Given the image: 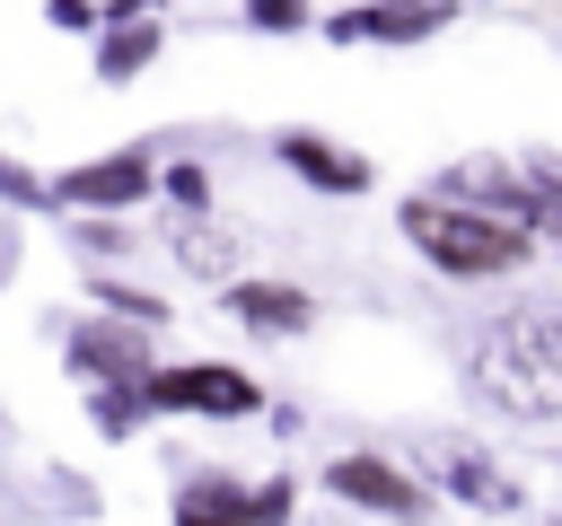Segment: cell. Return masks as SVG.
Wrapping results in <instances>:
<instances>
[{"label":"cell","instance_id":"obj_1","mask_svg":"<svg viewBox=\"0 0 562 526\" xmlns=\"http://www.w3.org/2000/svg\"><path fill=\"white\" fill-rule=\"evenodd\" d=\"M465 386L501 421H562V298H527L465 342Z\"/></svg>","mask_w":562,"mask_h":526},{"label":"cell","instance_id":"obj_2","mask_svg":"<svg viewBox=\"0 0 562 526\" xmlns=\"http://www.w3.org/2000/svg\"><path fill=\"white\" fill-rule=\"evenodd\" d=\"M395 228H404V245H413L422 263H439L448 281H501V272H527V263H536V237H527L518 219H492V210H474V202H457V193H404Z\"/></svg>","mask_w":562,"mask_h":526},{"label":"cell","instance_id":"obj_3","mask_svg":"<svg viewBox=\"0 0 562 526\" xmlns=\"http://www.w3.org/2000/svg\"><path fill=\"white\" fill-rule=\"evenodd\" d=\"M140 412H211V421H246L263 412L255 377L228 368V359H158L140 377Z\"/></svg>","mask_w":562,"mask_h":526},{"label":"cell","instance_id":"obj_4","mask_svg":"<svg viewBox=\"0 0 562 526\" xmlns=\"http://www.w3.org/2000/svg\"><path fill=\"white\" fill-rule=\"evenodd\" d=\"M44 193L61 202V210H140L149 193H158V149L149 140H123V149H105V158H79V167H61V175H44Z\"/></svg>","mask_w":562,"mask_h":526},{"label":"cell","instance_id":"obj_5","mask_svg":"<svg viewBox=\"0 0 562 526\" xmlns=\"http://www.w3.org/2000/svg\"><path fill=\"white\" fill-rule=\"evenodd\" d=\"M299 508V482L272 473V482H237V473H193L176 491V526H290Z\"/></svg>","mask_w":562,"mask_h":526},{"label":"cell","instance_id":"obj_6","mask_svg":"<svg viewBox=\"0 0 562 526\" xmlns=\"http://www.w3.org/2000/svg\"><path fill=\"white\" fill-rule=\"evenodd\" d=\"M61 359H70L88 386H140V377L158 368L149 333H140V324H123V316H79V324L61 333Z\"/></svg>","mask_w":562,"mask_h":526},{"label":"cell","instance_id":"obj_7","mask_svg":"<svg viewBox=\"0 0 562 526\" xmlns=\"http://www.w3.org/2000/svg\"><path fill=\"white\" fill-rule=\"evenodd\" d=\"M325 491L351 500V508H369V517H395V526L430 517V482H413L395 456H334L325 465Z\"/></svg>","mask_w":562,"mask_h":526},{"label":"cell","instance_id":"obj_8","mask_svg":"<svg viewBox=\"0 0 562 526\" xmlns=\"http://www.w3.org/2000/svg\"><path fill=\"white\" fill-rule=\"evenodd\" d=\"M272 158H281V175H299L307 193H334V202H351V193H369V158L360 149H342V140H325V132H307V123H290V132H272Z\"/></svg>","mask_w":562,"mask_h":526},{"label":"cell","instance_id":"obj_9","mask_svg":"<svg viewBox=\"0 0 562 526\" xmlns=\"http://www.w3.org/2000/svg\"><path fill=\"white\" fill-rule=\"evenodd\" d=\"M457 18V0H351L342 18H325L334 44H430Z\"/></svg>","mask_w":562,"mask_h":526},{"label":"cell","instance_id":"obj_10","mask_svg":"<svg viewBox=\"0 0 562 526\" xmlns=\"http://www.w3.org/2000/svg\"><path fill=\"white\" fill-rule=\"evenodd\" d=\"M220 307H228L246 333H263V342H290V333H307V324H316V298H307L299 281H246V272H228Z\"/></svg>","mask_w":562,"mask_h":526},{"label":"cell","instance_id":"obj_11","mask_svg":"<svg viewBox=\"0 0 562 526\" xmlns=\"http://www.w3.org/2000/svg\"><path fill=\"white\" fill-rule=\"evenodd\" d=\"M439 482H448L465 508H492V517H518V508H527L518 473H509V465H492L483 447H448V456H439Z\"/></svg>","mask_w":562,"mask_h":526},{"label":"cell","instance_id":"obj_12","mask_svg":"<svg viewBox=\"0 0 562 526\" xmlns=\"http://www.w3.org/2000/svg\"><path fill=\"white\" fill-rule=\"evenodd\" d=\"M158 44H167V26H158V18H114V26H105V44H97V79H105V88H132V79L158 61Z\"/></svg>","mask_w":562,"mask_h":526},{"label":"cell","instance_id":"obj_13","mask_svg":"<svg viewBox=\"0 0 562 526\" xmlns=\"http://www.w3.org/2000/svg\"><path fill=\"white\" fill-rule=\"evenodd\" d=\"M518 219H527V237L536 245H562V167H518Z\"/></svg>","mask_w":562,"mask_h":526},{"label":"cell","instance_id":"obj_14","mask_svg":"<svg viewBox=\"0 0 562 526\" xmlns=\"http://www.w3.org/2000/svg\"><path fill=\"white\" fill-rule=\"evenodd\" d=\"M176 263H184L193 281H228V272H237V237H228V228H211V219L193 210V219L176 228Z\"/></svg>","mask_w":562,"mask_h":526},{"label":"cell","instance_id":"obj_15","mask_svg":"<svg viewBox=\"0 0 562 526\" xmlns=\"http://www.w3.org/2000/svg\"><path fill=\"white\" fill-rule=\"evenodd\" d=\"M88 298H97L105 316L140 324V333H158V324H167V298H149V289H132V281H114V272H88Z\"/></svg>","mask_w":562,"mask_h":526},{"label":"cell","instance_id":"obj_16","mask_svg":"<svg viewBox=\"0 0 562 526\" xmlns=\"http://www.w3.org/2000/svg\"><path fill=\"white\" fill-rule=\"evenodd\" d=\"M88 412L105 438H132L140 430V386H88Z\"/></svg>","mask_w":562,"mask_h":526},{"label":"cell","instance_id":"obj_17","mask_svg":"<svg viewBox=\"0 0 562 526\" xmlns=\"http://www.w3.org/2000/svg\"><path fill=\"white\" fill-rule=\"evenodd\" d=\"M0 202H9V210H44L53 193H44V175H35L26 158H9V149H0Z\"/></svg>","mask_w":562,"mask_h":526},{"label":"cell","instance_id":"obj_18","mask_svg":"<svg viewBox=\"0 0 562 526\" xmlns=\"http://www.w3.org/2000/svg\"><path fill=\"white\" fill-rule=\"evenodd\" d=\"M158 184H167V202H176V210H184V219H193V210H211V175H202V167H193V158H176V167H167V175H158Z\"/></svg>","mask_w":562,"mask_h":526},{"label":"cell","instance_id":"obj_19","mask_svg":"<svg viewBox=\"0 0 562 526\" xmlns=\"http://www.w3.org/2000/svg\"><path fill=\"white\" fill-rule=\"evenodd\" d=\"M70 237H79V245H88V254H97V263H105V254H123V245H132V228H123V219H114V210H88V219H79V228H70Z\"/></svg>","mask_w":562,"mask_h":526},{"label":"cell","instance_id":"obj_20","mask_svg":"<svg viewBox=\"0 0 562 526\" xmlns=\"http://www.w3.org/2000/svg\"><path fill=\"white\" fill-rule=\"evenodd\" d=\"M246 26L255 35H299L307 26V0H246Z\"/></svg>","mask_w":562,"mask_h":526},{"label":"cell","instance_id":"obj_21","mask_svg":"<svg viewBox=\"0 0 562 526\" xmlns=\"http://www.w3.org/2000/svg\"><path fill=\"white\" fill-rule=\"evenodd\" d=\"M44 26H61V35H97V0H44Z\"/></svg>","mask_w":562,"mask_h":526},{"label":"cell","instance_id":"obj_22","mask_svg":"<svg viewBox=\"0 0 562 526\" xmlns=\"http://www.w3.org/2000/svg\"><path fill=\"white\" fill-rule=\"evenodd\" d=\"M9 272H18V237L0 228V281H9Z\"/></svg>","mask_w":562,"mask_h":526}]
</instances>
